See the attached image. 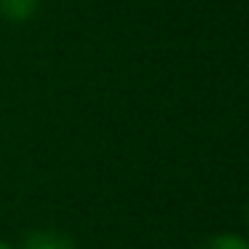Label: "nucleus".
<instances>
[{
	"label": "nucleus",
	"mask_w": 249,
	"mask_h": 249,
	"mask_svg": "<svg viewBox=\"0 0 249 249\" xmlns=\"http://www.w3.org/2000/svg\"><path fill=\"white\" fill-rule=\"evenodd\" d=\"M0 249H14L11 244H6V241H0Z\"/></svg>",
	"instance_id": "nucleus-4"
},
{
	"label": "nucleus",
	"mask_w": 249,
	"mask_h": 249,
	"mask_svg": "<svg viewBox=\"0 0 249 249\" xmlns=\"http://www.w3.org/2000/svg\"><path fill=\"white\" fill-rule=\"evenodd\" d=\"M247 231H249V204H247Z\"/></svg>",
	"instance_id": "nucleus-5"
},
{
	"label": "nucleus",
	"mask_w": 249,
	"mask_h": 249,
	"mask_svg": "<svg viewBox=\"0 0 249 249\" xmlns=\"http://www.w3.org/2000/svg\"><path fill=\"white\" fill-rule=\"evenodd\" d=\"M40 0H0V19L11 24H24L38 14Z\"/></svg>",
	"instance_id": "nucleus-2"
},
{
	"label": "nucleus",
	"mask_w": 249,
	"mask_h": 249,
	"mask_svg": "<svg viewBox=\"0 0 249 249\" xmlns=\"http://www.w3.org/2000/svg\"><path fill=\"white\" fill-rule=\"evenodd\" d=\"M198 249H249V238L225 231V233H214V236H209Z\"/></svg>",
	"instance_id": "nucleus-3"
},
{
	"label": "nucleus",
	"mask_w": 249,
	"mask_h": 249,
	"mask_svg": "<svg viewBox=\"0 0 249 249\" xmlns=\"http://www.w3.org/2000/svg\"><path fill=\"white\" fill-rule=\"evenodd\" d=\"M22 249H78V247L70 233L54 231V228H38V231H30L22 238Z\"/></svg>",
	"instance_id": "nucleus-1"
}]
</instances>
